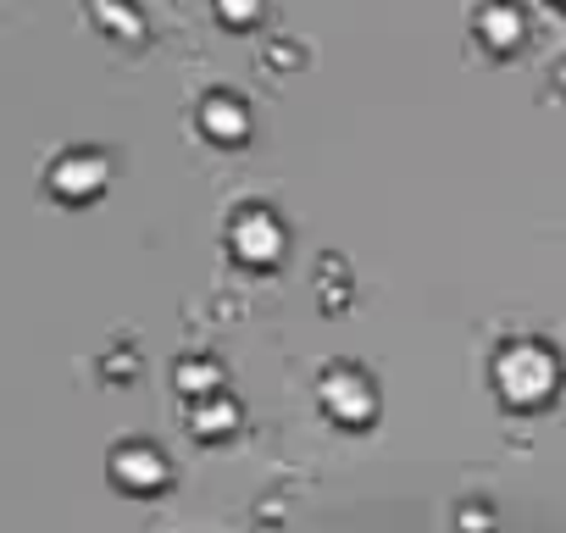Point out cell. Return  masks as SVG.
Returning a JSON list of instances; mask_svg holds the SVG:
<instances>
[{"label": "cell", "instance_id": "cell-1", "mask_svg": "<svg viewBox=\"0 0 566 533\" xmlns=\"http://www.w3.org/2000/svg\"><path fill=\"white\" fill-rule=\"evenodd\" d=\"M489 378L505 400L516 406H533V400H549L560 389V351L544 339V334H500L494 351H489Z\"/></svg>", "mask_w": 566, "mask_h": 533}, {"label": "cell", "instance_id": "cell-2", "mask_svg": "<svg viewBox=\"0 0 566 533\" xmlns=\"http://www.w3.org/2000/svg\"><path fill=\"white\" fill-rule=\"evenodd\" d=\"M222 239H228V250H233L239 261L266 266V261L283 255V239H290V228H283V211H277L272 200L244 195V200L228 206V217H222Z\"/></svg>", "mask_w": 566, "mask_h": 533}, {"label": "cell", "instance_id": "cell-3", "mask_svg": "<svg viewBox=\"0 0 566 533\" xmlns=\"http://www.w3.org/2000/svg\"><path fill=\"white\" fill-rule=\"evenodd\" d=\"M312 395H317V406H323L334 422H367V417L378 411V384H373V373H367L361 362H350V356L323 362Z\"/></svg>", "mask_w": 566, "mask_h": 533}, {"label": "cell", "instance_id": "cell-4", "mask_svg": "<svg viewBox=\"0 0 566 533\" xmlns=\"http://www.w3.org/2000/svg\"><path fill=\"white\" fill-rule=\"evenodd\" d=\"M45 189L51 195H62V200H90V195H101L106 189V178H112V156L101 150V145H62L51 161H45Z\"/></svg>", "mask_w": 566, "mask_h": 533}, {"label": "cell", "instance_id": "cell-5", "mask_svg": "<svg viewBox=\"0 0 566 533\" xmlns=\"http://www.w3.org/2000/svg\"><path fill=\"white\" fill-rule=\"evenodd\" d=\"M106 467H112V478L128 483V489H156V483H167V472H172L167 450H161L150 433H123V439L112 445Z\"/></svg>", "mask_w": 566, "mask_h": 533}, {"label": "cell", "instance_id": "cell-6", "mask_svg": "<svg viewBox=\"0 0 566 533\" xmlns=\"http://www.w3.org/2000/svg\"><path fill=\"white\" fill-rule=\"evenodd\" d=\"M195 123H200V134H211V139H222V145H239V139L250 134V101H244L233 84H211V90H200V101H195Z\"/></svg>", "mask_w": 566, "mask_h": 533}, {"label": "cell", "instance_id": "cell-7", "mask_svg": "<svg viewBox=\"0 0 566 533\" xmlns=\"http://www.w3.org/2000/svg\"><path fill=\"white\" fill-rule=\"evenodd\" d=\"M472 34L494 51H511L527 34V7L522 0H478L472 7Z\"/></svg>", "mask_w": 566, "mask_h": 533}, {"label": "cell", "instance_id": "cell-8", "mask_svg": "<svg viewBox=\"0 0 566 533\" xmlns=\"http://www.w3.org/2000/svg\"><path fill=\"white\" fill-rule=\"evenodd\" d=\"M172 384L195 400V395H211V389H222L228 384V373H222V356H211V351H184L178 362H172Z\"/></svg>", "mask_w": 566, "mask_h": 533}, {"label": "cell", "instance_id": "cell-9", "mask_svg": "<svg viewBox=\"0 0 566 533\" xmlns=\"http://www.w3.org/2000/svg\"><path fill=\"white\" fill-rule=\"evenodd\" d=\"M233 422H239V395H233L228 384L189 400V428H195V433H228Z\"/></svg>", "mask_w": 566, "mask_h": 533}, {"label": "cell", "instance_id": "cell-10", "mask_svg": "<svg viewBox=\"0 0 566 533\" xmlns=\"http://www.w3.org/2000/svg\"><path fill=\"white\" fill-rule=\"evenodd\" d=\"M90 12L106 34L117 40H139L145 34V12H139V0H90Z\"/></svg>", "mask_w": 566, "mask_h": 533}, {"label": "cell", "instance_id": "cell-11", "mask_svg": "<svg viewBox=\"0 0 566 533\" xmlns=\"http://www.w3.org/2000/svg\"><path fill=\"white\" fill-rule=\"evenodd\" d=\"M317 290H323V301H328V306H339V301L350 295V279H345V261H339V255H323Z\"/></svg>", "mask_w": 566, "mask_h": 533}, {"label": "cell", "instance_id": "cell-12", "mask_svg": "<svg viewBox=\"0 0 566 533\" xmlns=\"http://www.w3.org/2000/svg\"><path fill=\"white\" fill-rule=\"evenodd\" d=\"M211 7H217V18H222V23L244 29V23H255V18H261L266 0H211Z\"/></svg>", "mask_w": 566, "mask_h": 533}, {"label": "cell", "instance_id": "cell-13", "mask_svg": "<svg viewBox=\"0 0 566 533\" xmlns=\"http://www.w3.org/2000/svg\"><path fill=\"white\" fill-rule=\"evenodd\" d=\"M101 373H106V378L139 373V351H134V345H112V351H106V362H101Z\"/></svg>", "mask_w": 566, "mask_h": 533}, {"label": "cell", "instance_id": "cell-14", "mask_svg": "<svg viewBox=\"0 0 566 533\" xmlns=\"http://www.w3.org/2000/svg\"><path fill=\"white\" fill-rule=\"evenodd\" d=\"M266 62H277V67H295L306 51H301V40H290V34H277V40H266V51H261Z\"/></svg>", "mask_w": 566, "mask_h": 533}, {"label": "cell", "instance_id": "cell-15", "mask_svg": "<svg viewBox=\"0 0 566 533\" xmlns=\"http://www.w3.org/2000/svg\"><path fill=\"white\" fill-rule=\"evenodd\" d=\"M549 79H555V90H566V51L555 56V67H549Z\"/></svg>", "mask_w": 566, "mask_h": 533}, {"label": "cell", "instance_id": "cell-16", "mask_svg": "<svg viewBox=\"0 0 566 533\" xmlns=\"http://www.w3.org/2000/svg\"><path fill=\"white\" fill-rule=\"evenodd\" d=\"M555 7H566V0H555Z\"/></svg>", "mask_w": 566, "mask_h": 533}]
</instances>
